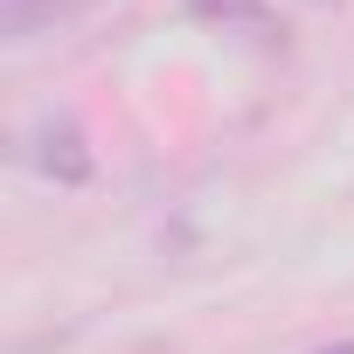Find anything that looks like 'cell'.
Returning <instances> with one entry per match:
<instances>
[{"mask_svg":"<svg viewBox=\"0 0 354 354\" xmlns=\"http://www.w3.org/2000/svg\"><path fill=\"white\" fill-rule=\"evenodd\" d=\"M28 160H35L42 174H56L63 188L91 181V153H84V132H77L70 118H42V125L28 132Z\"/></svg>","mask_w":354,"mask_h":354,"instance_id":"6da1fadb","label":"cell"},{"mask_svg":"<svg viewBox=\"0 0 354 354\" xmlns=\"http://www.w3.org/2000/svg\"><path fill=\"white\" fill-rule=\"evenodd\" d=\"M91 8H97V0H0V35H8V42H35V35L70 28Z\"/></svg>","mask_w":354,"mask_h":354,"instance_id":"7a4b0ae2","label":"cell"},{"mask_svg":"<svg viewBox=\"0 0 354 354\" xmlns=\"http://www.w3.org/2000/svg\"><path fill=\"white\" fill-rule=\"evenodd\" d=\"M188 15L216 28H264V0H188Z\"/></svg>","mask_w":354,"mask_h":354,"instance_id":"3957f363","label":"cell"},{"mask_svg":"<svg viewBox=\"0 0 354 354\" xmlns=\"http://www.w3.org/2000/svg\"><path fill=\"white\" fill-rule=\"evenodd\" d=\"M319 354H354V340H340V347H319Z\"/></svg>","mask_w":354,"mask_h":354,"instance_id":"277c9868","label":"cell"}]
</instances>
